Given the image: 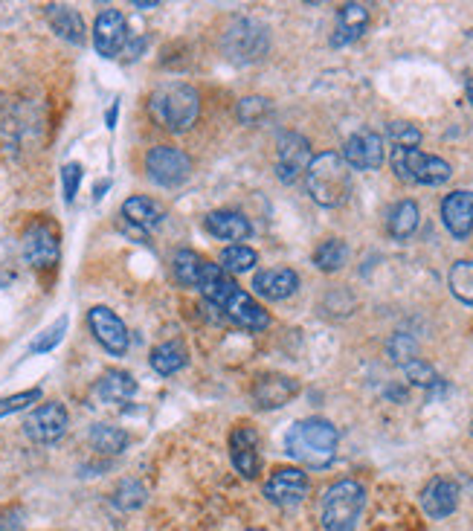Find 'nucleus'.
I'll list each match as a JSON object with an SVG mask.
<instances>
[{"label":"nucleus","instance_id":"nucleus-1","mask_svg":"<svg viewBox=\"0 0 473 531\" xmlns=\"http://www.w3.org/2000/svg\"><path fill=\"white\" fill-rule=\"evenodd\" d=\"M198 291L207 296L212 305H218L230 320L247 331H265L270 325L267 311L253 299L250 294H244L233 282L230 273H224L218 265H209L204 262L201 270V279H198Z\"/></svg>","mask_w":473,"mask_h":531},{"label":"nucleus","instance_id":"nucleus-2","mask_svg":"<svg viewBox=\"0 0 473 531\" xmlns=\"http://www.w3.org/2000/svg\"><path fill=\"white\" fill-rule=\"evenodd\" d=\"M337 442H340V433L331 421L302 418V421L291 424V430L285 436V453L305 468L323 471L337 456Z\"/></svg>","mask_w":473,"mask_h":531},{"label":"nucleus","instance_id":"nucleus-3","mask_svg":"<svg viewBox=\"0 0 473 531\" xmlns=\"http://www.w3.org/2000/svg\"><path fill=\"white\" fill-rule=\"evenodd\" d=\"M305 189L320 207H343L352 195V169L346 166L343 154L337 151L317 154L305 172Z\"/></svg>","mask_w":473,"mask_h":531},{"label":"nucleus","instance_id":"nucleus-4","mask_svg":"<svg viewBox=\"0 0 473 531\" xmlns=\"http://www.w3.org/2000/svg\"><path fill=\"white\" fill-rule=\"evenodd\" d=\"M151 114L172 134H183L201 117V93L183 82L160 85L151 93Z\"/></svg>","mask_w":473,"mask_h":531},{"label":"nucleus","instance_id":"nucleus-5","mask_svg":"<svg viewBox=\"0 0 473 531\" xmlns=\"http://www.w3.org/2000/svg\"><path fill=\"white\" fill-rule=\"evenodd\" d=\"M366 508V488L355 479L334 482L320 505V523L326 531H355Z\"/></svg>","mask_w":473,"mask_h":531},{"label":"nucleus","instance_id":"nucleus-6","mask_svg":"<svg viewBox=\"0 0 473 531\" xmlns=\"http://www.w3.org/2000/svg\"><path fill=\"white\" fill-rule=\"evenodd\" d=\"M389 163H392V172L404 183H418V186H442L453 175L447 160L424 154L418 148H392Z\"/></svg>","mask_w":473,"mask_h":531},{"label":"nucleus","instance_id":"nucleus-7","mask_svg":"<svg viewBox=\"0 0 473 531\" xmlns=\"http://www.w3.org/2000/svg\"><path fill=\"white\" fill-rule=\"evenodd\" d=\"M224 47L230 53V59L241 61H259L265 59V53L270 50V35L267 30L253 21V18H236L230 24V30L224 32Z\"/></svg>","mask_w":473,"mask_h":531},{"label":"nucleus","instance_id":"nucleus-8","mask_svg":"<svg viewBox=\"0 0 473 531\" xmlns=\"http://www.w3.org/2000/svg\"><path fill=\"white\" fill-rule=\"evenodd\" d=\"M146 172L157 186L178 189L192 177V160L175 146H154L146 154Z\"/></svg>","mask_w":473,"mask_h":531},{"label":"nucleus","instance_id":"nucleus-9","mask_svg":"<svg viewBox=\"0 0 473 531\" xmlns=\"http://www.w3.org/2000/svg\"><path fill=\"white\" fill-rule=\"evenodd\" d=\"M314 154H311V143L302 134H282L276 143V177L282 183H296L299 177L308 172Z\"/></svg>","mask_w":473,"mask_h":531},{"label":"nucleus","instance_id":"nucleus-10","mask_svg":"<svg viewBox=\"0 0 473 531\" xmlns=\"http://www.w3.org/2000/svg\"><path fill=\"white\" fill-rule=\"evenodd\" d=\"M67 424H70L67 407L61 401H47L35 407L30 418L24 421V433L35 444H56L67 433Z\"/></svg>","mask_w":473,"mask_h":531},{"label":"nucleus","instance_id":"nucleus-11","mask_svg":"<svg viewBox=\"0 0 473 531\" xmlns=\"http://www.w3.org/2000/svg\"><path fill=\"white\" fill-rule=\"evenodd\" d=\"M61 241L56 227L35 221L30 230L24 233V259L30 262L35 270H47V267L59 265Z\"/></svg>","mask_w":473,"mask_h":531},{"label":"nucleus","instance_id":"nucleus-12","mask_svg":"<svg viewBox=\"0 0 473 531\" xmlns=\"http://www.w3.org/2000/svg\"><path fill=\"white\" fill-rule=\"evenodd\" d=\"M90 334L96 337V343L114 357H122L128 352V328L119 320L117 314L105 305H96L88 311Z\"/></svg>","mask_w":473,"mask_h":531},{"label":"nucleus","instance_id":"nucleus-13","mask_svg":"<svg viewBox=\"0 0 473 531\" xmlns=\"http://www.w3.org/2000/svg\"><path fill=\"white\" fill-rule=\"evenodd\" d=\"M128 44V21L119 9L99 12L93 24V47L102 59H117L122 47Z\"/></svg>","mask_w":473,"mask_h":531},{"label":"nucleus","instance_id":"nucleus-14","mask_svg":"<svg viewBox=\"0 0 473 531\" xmlns=\"http://www.w3.org/2000/svg\"><path fill=\"white\" fill-rule=\"evenodd\" d=\"M343 160L349 169L372 172L384 166V137L375 131H357L343 146Z\"/></svg>","mask_w":473,"mask_h":531},{"label":"nucleus","instance_id":"nucleus-15","mask_svg":"<svg viewBox=\"0 0 473 531\" xmlns=\"http://www.w3.org/2000/svg\"><path fill=\"white\" fill-rule=\"evenodd\" d=\"M308 476L299 468H279L265 482V497L279 508H291L308 497Z\"/></svg>","mask_w":473,"mask_h":531},{"label":"nucleus","instance_id":"nucleus-16","mask_svg":"<svg viewBox=\"0 0 473 531\" xmlns=\"http://www.w3.org/2000/svg\"><path fill=\"white\" fill-rule=\"evenodd\" d=\"M230 459L244 479H256L262 473V453H259V433L250 424H238L230 433Z\"/></svg>","mask_w":473,"mask_h":531},{"label":"nucleus","instance_id":"nucleus-17","mask_svg":"<svg viewBox=\"0 0 473 531\" xmlns=\"http://www.w3.org/2000/svg\"><path fill=\"white\" fill-rule=\"evenodd\" d=\"M442 221L447 227V233L459 241L473 233V192H450L447 198L442 201Z\"/></svg>","mask_w":473,"mask_h":531},{"label":"nucleus","instance_id":"nucleus-18","mask_svg":"<svg viewBox=\"0 0 473 531\" xmlns=\"http://www.w3.org/2000/svg\"><path fill=\"white\" fill-rule=\"evenodd\" d=\"M296 392H299V384H296L294 378L270 372V375L256 378V384H253V401H256L259 410H279V407H285V404L294 398Z\"/></svg>","mask_w":473,"mask_h":531},{"label":"nucleus","instance_id":"nucleus-19","mask_svg":"<svg viewBox=\"0 0 473 531\" xmlns=\"http://www.w3.org/2000/svg\"><path fill=\"white\" fill-rule=\"evenodd\" d=\"M204 227L212 238L218 241H247L253 236V224L244 212L236 209H215L204 218Z\"/></svg>","mask_w":473,"mask_h":531},{"label":"nucleus","instance_id":"nucleus-20","mask_svg":"<svg viewBox=\"0 0 473 531\" xmlns=\"http://www.w3.org/2000/svg\"><path fill=\"white\" fill-rule=\"evenodd\" d=\"M296 288H299V276L291 267H270V270H259L253 276V291L270 302H282V299L294 296Z\"/></svg>","mask_w":473,"mask_h":531},{"label":"nucleus","instance_id":"nucleus-21","mask_svg":"<svg viewBox=\"0 0 473 531\" xmlns=\"http://www.w3.org/2000/svg\"><path fill=\"white\" fill-rule=\"evenodd\" d=\"M459 505V488L450 479H433L421 491V508L430 520H444Z\"/></svg>","mask_w":473,"mask_h":531},{"label":"nucleus","instance_id":"nucleus-22","mask_svg":"<svg viewBox=\"0 0 473 531\" xmlns=\"http://www.w3.org/2000/svg\"><path fill=\"white\" fill-rule=\"evenodd\" d=\"M369 27V9L363 3H343L337 12V30L331 35V47H349Z\"/></svg>","mask_w":473,"mask_h":531},{"label":"nucleus","instance_id":"nucleus-23","mask_svg":"<svg viewBox=\"0 0 473 531\" xmlns=\"http://www.w3.org/2000/svg\"><path fill=\"white\" fill-rule=\"evenodd\" d=\"M163 218H166V209L160 207L157 201H151V198H143V195H134V198H128V201L122 204V221H125V227H134V230H140V233L154 230Z\"/></svg>","mask_w":473,"mask_h":531},{"label":"nucleus","instance_id":"nucleus-24","mask_svg":"<svg viewBox=\"0 0 473 531\" xmlns=\"http://www.w3.org/2000/svg\"><path fill=\"white\" fill-rule=\"evenodd\" d=\"M96 395L105 404H125L137 395V381L131 372L125 369H108L99 381H96Z\"/></svg>","mask_w":473,"mask_h":531},{"label":"nucleus","instance_id":"nucleus-25","mask_svg":"<svg viewBox=\"0 0 473 531\" xmlns=\"http://www.w3.org/2000/svg\"><path fill=\"white\" fill-rule=\"evenodd\" d=\"M47 21H50V27L56 30L59 38L76 44V47L85 44V21H82V15L76 9L53 3V6H47Z\"/></svg>","mask_w":473,"mask_h":531},{"label":"nucleus","instance_id":"nucleus-26","mask_svg":"<svg viewBox=\"0 0 473 531\" xmlns=\"http://www.w3.org/2000/svg\"><path fill=\"white\" fill-rule=\"evenodd\" d=\"M148 363H151V369H154L157 375L169 378V375H178L180 369H186L189 352H186V346H183L180 340H169V343H160V346L151 352Z\"/></svg>","mask_w":473,"mask_h":531},{"label":"nucleus","instance_id":"nucleus-27","mask_svg":"<svg viewBox=\"0 0 473 531\" xmlns=\"http://www.w3.org/2000/svg\"><path fill=\"white\" fill-rule=\"evenodd\" d=\"M421 224V212L415 201H398L395 207L389 209V218H386V227H389V236L398 238V241H407L418 230Z\"/></svg>","mask_w":473,"mask_h":531},{"label":"nucleus","instance_id":"nucleus-28","mask_svg":"<svg viewBox=\"0 0 473 531\" xmlns=\"http://www.w3.org/2000/svg\"><path fill=\"white\" fill-rule=\"evenodd\" d=\"M90 444L93 450L99 453H108V456H117L128 447V433L119 430L114 424H93L90 427Z\"/></svg>","mask_w":473,"mask_h":531},{"label":"nucleus","instance_id":"nucleus-29","mask_svg":"<svg viewBox=\"0 0 473 531\" xmlns=\"http://www.w3.org/2000/svg\"><path fill=\"white\" fill-rule=\"evenodd\" d=\"M346 262H349V244L340 238H328L314 250V265L323 273H337Z\"/></svg>","mask_w":473,"mask_h":531},{"label":"nucleus","instance_id":"nucleus-30","mask_svg":"<svg viewBox=\"0 0 473 531\" xmlns=\"http://www.w3.org/2000/svg\"><path fill=\"white\" fill-rule=\"evenodd\" d=\"M259 265V253L247 244H230L221 250V270L224 273H247Z\"/></svg>","mask_w":473,"mask_h":531},{"label":"nucleus","instance_id":"nucleus-31","mask_svg":"<svg viewBox=\"0 0 473 531\" xmlns=\"http://www.w3.org/2000/svg\"><path fill=\"white\" fill-rule=\"evenodd\" d=\"M450 294L456 296L459 302L473 305V262H456L450 267Z\"/></svg>","mask_w":473,"mask_h":531},{"label":"nucleus","instance_id":"nucleus-32","mask_svg":"<svg viewBox=\"0 0 473 531\" xmlns=\"http://www.w3.org/2000/svg\"><path fill=\"white\" fill-rule=\"evenodd\" d=\"M201 270H204V259L195 250H180L178 256H175V276H178L180 285L198 288Z\"/></svg>","mask_w":473,"mask_h":531},{"label":"nucleus","instance_id":"nucleus-33","mask_svg":"<svg viewBox=\"0 0 473 531\" xmlns=\"http://www.w3.org/2000/svg\"><path fill=\"white\" fill-rule=\"evenodd\" d=\"M67 325H70V320L67 317H59L53 325H47L35 340L30 343V354H47L53 352L56 346H59L61 340H64V334H67Z\"/></svg>","mask_w":473,"mask_h":531},{"label":"nucleus","instance_id":"nucleus-34","mask_svg":"<svg viewBox=\"0 0 473 531\" xmlns=\"http://www.w3.org/2000/svg\"><path fill=\"white\" fill-rule=\"evenodd\" d=\"M236 114L244 125H259L270 114V102H267L265 96H244L238 102Z\"/></svg>","mask_w":473,"mask_h":531},{"label":"nucleus","instance_id":"nucleus-35","mask_svg":"<svg viewBox=\"0 0 473 531\" xmlns=\"http://www.w3.org/2000/svg\"><path fill=\"white\" fill-rule=\"evenodd\" d=\"M38 401H41V389H38V386H35V389H24V392H15V395H9V398H0V418L21 413V410H27L30 404H38Z\"/></svg>","mask_w":473,"mask_h":531},{"label":"nucleus","instance_id":"nucleus-36","mask_svg":"<svg viewBox=\"0 0 473 531\" xmlns=\"http://www.w3.org/2000/svg\"><path fill=\"white\" fill-rule=\"evenodd\" d=\"M82 163H64L61 166V189H64V204H73L76 195H79V186H82Z\"/></svg>","mask_w":473,"mask_h":531},{"label":"nucleus","instance_id":"nucleus-37","mask_svg":"<svg viewBox=\"0 0 473 531\" xmlns=\"http://www.w3.org/2000/svg\"><path fill=\"white\" fill-rule=\"evenodd\" d=\"M386 352H389V357H392L395 363L407 366L410 360H415V354H418V343H415L410 334H395V337L389 340Z\"/></svg>","mask_w":473,"mask_h":531},{"label":"nucleus","instance_id":"nucleus-38","mask_svg":"<svg viewBox=\"0 0 473 531\" xmlns=\"http://www.w3.org/2000/svg\"><path fill=\"white\" fill-rule=\"evenodd\" d=\"M114 502H117L119 508H140L143 502H146V488L140 485V482H122L117 488V494H114Z\"/></svg>","mask_w":473,"mask_h":531},{"label":"nucleus","instance_id":"nucleus-39","mask_svg":"<svg viewBox=\"0 0 473 531\" xmlns=\"http://www.w3.org/2000/svg\"><path fill=\"white\" fill-rule=\"evenodd\" d=\"M386 134L395 143V148H415L421 143V131L415 125H410V122H392Z\"/></svg>","mask_w":473,"mask_h":531},{"label":"nucleus","instance_id":"nucleus-40","mask_svg":"<svg viewBox=\"0 0 473 531\" xmlns=\"http://www.w3.org/2000/svg\"><path fill=\"white\" fill-rule=\"evenodd\" d=\"M404 372H407V378L413 381L415 386H436L439 384V375H436V369L430 366V363H424V360H410L407 366H404Z\"/></svg>","mask_w":473,"mask_h":531},{"label":"nucleus","instance_id":"nucleus-41","mask_svg":"<svg viewBox=\"0 0 473 531\" xmlns=\"http://www.w3.org/2000/svg\"><path fill=\"white\" fill-rule=\"evenodd\" d=\"M0 531H24L21 508H0Z\"/></svg>","mask_w":473,"mask_h":531},{"label":"nucleus","instance_id":"nucleus-42","mask_svg":"<svg viewBox=\"0 0 473 531\" xmlns=\"http://www.w3.org/2000/svg\"><path fill=\"white\" fill-rule=\"evenodd\" d=\"M137 9H157V3H134Z\"/></svg>","mask_w":473,"mask_h":531},{"label":"nucleus","instance_id":"nucleus-43","mask_svg":"<svg viewBox=\"0 0 473 531\" xmlns=\"http://www.w3.org/2000/svg\"><path fill=\"white\" fill-rule=\"evenodd\" d=\"M468 99H471V105H473V79L468 82Z\"/></svg>","mask_w":473,"mask_h":531},{"label":"nucleus","instance_id":"nucleus-44","mask_svg":"<svg viewBox=\"0 0 473 531\" xmlns=\"http://www.w3.org/2000/svg\"><path fill=\"white\" fill-rule=\"evenodd\" d=\"M247 531H267V529H247Z\"/></svg>","mask_w":473,"mask_h":531}]
</instances>
